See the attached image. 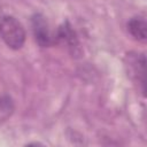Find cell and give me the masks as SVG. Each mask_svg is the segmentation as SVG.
<instances>
[{
    "label": "cell",
    "mask_w": 147,
    "mask_h": 147,
    "mask_svg": "<svg viewBox=\"0 0 147 147\" xmlns=\"http://www.w3.org/2000/svg\"><path fill=\"white\" fill-rule=\"evenodd\" d=\"M0 38L8 47L20 49L25 41V30L15 17L2 16L0 17Z\"/></svg>",
    "instance_id": "obj_1"
},
{
    "label": "cell",
    "mask_w": 147,
    "mask_h": 147,
    "mask_svg": "<svg viewBox=\"0 0 147 147\" xmlns=\"http://www.w3.org/2000/svg\"><path fill=\"white\" fill-rule=\"evenodd\" d=\"M32 31H33L36 41L41 47L52 46L56 40V38L51 32L47 21L41 14H36L32 17Z\"/></svg>",
    "instance_id": "obj_2"
},
{
    "label": "cell",
    "mask_w": 147,
    "mask_h": 147,
    "mask_svg": "<svg viewBox=\"0 0 147 147\" xmlns=\"http://www.w3.org/2000/svg\"><path fill=\"white\" fill-rule=\"evenodd\" d=\"M127 67H129V75L138 83L141 84L142 90L145 91V56L139 54H127Z\"/></svg>",
    "instance_id": "obj_3"
},
{
    "label": "cell",
    "mask_w": 147,
    "mask_h": 147,
    "mask_svg": "<svg viewBox=\"0 0 147 147\" xmlns=\"http://www.w3.org/2000/svg\"><path fill=\"white\" fill-rule=\"evenodd\" d=\"M127 29L132 37L139 41H145L147 38V24L141 17H133L127 23Z\"/></svg>",
    "instance_id": "obj_4"
},
{
    "label": "cell",
    "mask_w": 147,
    "mask_h": 147,
    "mask_svg": "<svg viewBox=\"0 0 147 147\" xmlns=\"http://www.w3.org/2000/svg\"><path fill=\"white\" fill-rule=\"evenodd\" d=\"M56 39L64 41V42H65L69 47H71V48H74L75 46H77V38H76V36H75V32L72 31L71 26H70L68 23H65V24H63L62 26H60V29H59V31H57V37H56Z\"/></svg>",
    "instance_id": "obj_5"
}]
</instances>
